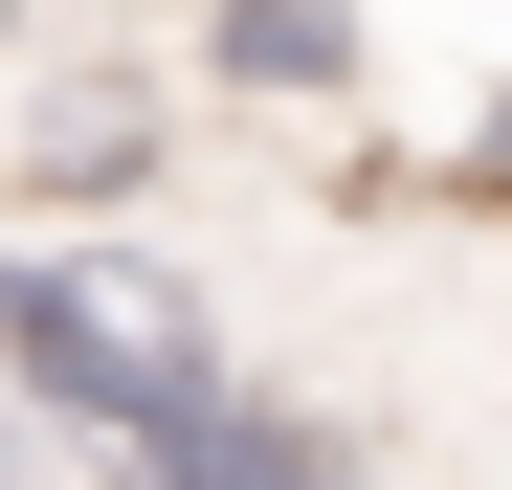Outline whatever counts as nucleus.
Instances as JSON below:
<instances>
[{
  "label": "nucleus",
  "instance_id": "nucleus-1",
  "mask_svg": "<svg viewBox=\"0 0 512 490\" xmlns=\"http://www.w3.org/2000/svg\"><path fill=\"white\" fill-rule=\"evenodd\" d=\"M245 379L223 335V290L179 268H134V245H0V424H45V446H156V424H201V401Z\"/></svg>",
  "mask_w": 512,
  "mask_h": 490
},
{
  "label": "nucleus",
  "instance_id": "nucleus-3",
  "mask_svg": "<svg viewBox=\"0 0 512 490\" xmlns=\"http://www.w3.org/2000/svg\"><path fill=\"white\" fill-rule=\"evenodd\" d=\"M134 490H379V446L334 424V401H290V379H223L201 424L134 446Z\"/></svg>",
  "mask_w": 512,
  "mask_h": 490
},
{
  "label": "nucleus",
  "instance_id": "nucleus-2",
  "mask_svg": "<svg viewBox=\"0 0 512 490\" xmlns=\"http://www.w3.org/2000/svg\"><path fill=\"white\" fill-rule=\"evenodd\" d=\"M156 156H179L156 67H67V90H23V112H0V179H23L45 223H112V201H156Z\"/></svg>",
  "mask_w": 512,
  "mask_h": 490
},
{
  "label": "nucleus",
  "instance_id": "nucleus-6",
  "mask_svg": "<svg viewBox=\"0 0 512 490\" xmlns=\"http://www.w3.org/2000/svg\"><path fill=\"white\" fill-rule=\"evenodd\" d=\"M23 23H45V0H0V67H23Z\"/></svg>",
  "mask_w": 512,
  "mask_h": 490
},
{
  "label": "nucleus",
  "instance_id": "nucleus-4",
  "mask_svg": "<svg viewBox=\"0 0 512 490\" xmlns=\"http://www.w3.org/2000/svg\"><path fill=\"white\" fill-rule=\"evenodd\" d=\"M179 67H201V112H357V0H201L179 23Z\"/></svg>",
  "mask_w": 512,
  "mask_h": 490
},
{
  "label": "nucleus",
  "instance_id": "nucleus-5",
  "mask_svg": "<svg viewBox=\"0 0 512 490\" xmlns=\"http://www.w3.org/2000/svg\"><path fill=\"white\" fill-rule=\"evenodd\" d=\"M468 201H512V67H490V112H468Z\"/></svg>",
  "mask_w": 512,
  "mask_h": 490
}]
</instances>
